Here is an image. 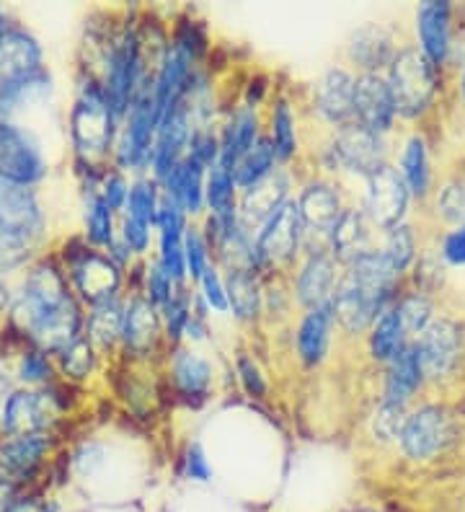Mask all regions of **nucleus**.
<instances>
[{"label":"nucleus","instance_id":"8","mask_svg":"<svg viewBox=\"0 0 465 512\" xmlns=\"http://www.w3.org/2000/svg\"><path fill=\"white\" fill-rule=\"evenodd\" d=\"M305 223L300 218L298 202L287 200L277 213L254 233L256 272L274 267H290L305 249Z\"/></svg>","mask_w":465,"mask_h":512},{"label":"nucleus","instance_id":"34","mask_svg":"<svg viewBox=\"0 0 465 512\" xmlns=\"http://www.w3.org/2000/svg\"><path fill=\"white\" fill-rule=\"evenodd\" d=\"M171 375L179 394L189 401H202L210 394L212 365L202 355L192 350H179L171 360Z\"/></svg>","mask_w":465,"mask_h":512},{"label":"nucleus","instance_id":"23","mask_svg":"<svg viewBox=\"0 0 465 512\" xmlns=\"http://www.w3.org/2000/svg\"><path fill=\"white\" fill-rule=\"evenodd\" d=\"M295 202H298L305 231L323 238H329L336 220L344 213V202H341L339 189L334 184L323 182V179H313V182L305 184L303 192H300V197Z\"/></svg>","mask_w":465,"mask_h":512},{"label":"nucleus","instance_id":"37","mask_svg":"<svg viewBox=\"0 0 465 512\" xmlns=\"http://www.w3.org/2000/svg\"><path fill=\"white\" fill-rule=\"evenodd\" d=\"M434 210L437 223L445 228L465 225V179L460 174L445 176L437 187H434L432 200L427 202Z\"/></svg>","mask_w":465,"mask_h":512},{"label":"nucleus","instance_id":"20","mask_svg":"<svg viewBox=\"0 0 465 512\" xmlns=\"http://www.w3.org/2000/svg\"><path fill=\"white\" fill-rule=\"evenodd\" d=\"M354 83L357 75L347 68H331L313 88V107L326 125L347 127L354 122Z\"/></svg>","mask_w":465,"mask_h":512},{"label":"nucleus","instance_id":"47","mask_svg":"<svg viewBox=\"0 0 465 512\" xmlns=\"http://www.w3.org/2000/svg\"><path fill=\"white\" fill-rule=\"evenodd\" d=\"M434 254L440 256V262L445 264V269H465V225L445 228L437 236Z\"/></svg>","mask_w":465,"mask_h":512},{"label":"nucleus","instance_id":"15","mask_svg":"<svg viewBox=\"0 0 465 512\" xmlns=\"http://www.w3.org/2000/svg\"><path fill=\"white\" fill-rule=\"evenodd\" d=\"M354 122L388 138L398 125V112L385 75L360 73L354 83Z\"/></svg>","mask_w":465,"mask_h":512},{"label":"nucleus","instance_id":"10","mask_svg":"<svg viewBox=\"0 0 465 512\" xmlns=\"http://www.w3.org/2000/svg\"><path fill=\"white\" fill-rule=\"evenodd\" d=\"M416 47L445 73L455 60V6L450 0H427L414 13Z\"/></svg>","mask_w":465,"mask_h":512},{"label":"nucleus","instance_id":"2","mask_svg":"<svg viewBox=\"0 0 465 512\" xmlns=\"http://www.w3.org/2000/svg\"><path fill=\"white\" fill-rule=\"evenodd\" d=\"M403 290V277L388 264L383 251L375 249L360 254L344 264L334 293L336 326L349 337H362L378 321L383 311L396 303Z\"/></svg>","mask_w":465,"mask_h":512},{"label":"nucleus","instance_id":"1","mask_svg":"<svg viewBox=\"0 0 465 512\" xmlns=\"http://www.w3.org/2000/svg\"><path fill=\"white\" fill-rule=\"evenodd\" d=\"M13 324L47 355L62 352L81 337L83 313L68 280L50 262L31 267L11 308Z\"/></svg>","mask_w":465,"mask_h":512},{"label":"nucleus","instance_id":"12","mask_svg":"<svg viewBox=\"0 0 465 512\" xmlns=\"http://www.w3.org/2000/svg\"><path fill=\"white\" fill-rule=\"evenodd\" d=\"M329 158L331 169L347 171V174L360 176L365 182L372 171H378L380 166L388 163V143L375 132L352 122V125L334 132V140L329 145Z\"/></svg>","mask_w":465,"mask_h":512},{"label":"nucleus","instance_id":"13","mask_svg":"<svg viewBox=\"0 0 465 512\" xmlns=\"http://www.w3.org/2000/svg\"><path fill=\"white\" fill-rule=\"evenodd\" d=\"M47 174L42 145L16 122H0V176L21 187H34Z\"/></svg>","mask_w":465,"mask_h":512},{"label":"nucleus","instance_id":"61","mask_svg":"<svg viewBox=\"0 0 465 512\" xmlns=\"http://www.w3.org/2000/svg\"><path fill=\"white\" fill-rule=\"evenodd\" d=\"M458 174L465 179V158H463V163H460V171H458Z\"/></svg>","mask_w":465,"mask_h":512},{"label":"nucleus","instance_id":"14","mask_svg":"<svg viewBox=\"0 0 465 512\" xmlns=\"http://www.w3.org/2000/svg\"><path fill=\"white\" fill-rule=\"evenodd\" d=\"M68 269L75 293L88 300L91 306L117 298L122 267L109 254H101L99 249L91 246V249H83L70 256Z\"/></svg>","mask_w":465,"mask_h":512},{"label":"nucleus","instance_id":"19","mask_svg":"<svg viewBox=\"0 0 465 512\" xmlns=\"http://www.w3.org/2000/svg\"><path fill=\"white\" fill-rule=\"evenodd\" d=\"M427 388L429 383L427 375H424L422 360H419V352H416L414 342H411L396 360H391V363L383 368L380 401L411 409Z\"/></svg>","mask_w":465,"mask_h":512},{"label":"nucleus","instance_id":"36","mask_svg":"<svg viewBox=\"0 0 465 512\" xmlns=\"http://www.w3.org/2000/svg\"><path fill=\"white\" fill-rule=\"evenodd\" d=\"M122 321H124V306L119 298L104 300L91 306L88 313V339L96 350H112L114 344L122 339Z\"/></svg>","mask_w":465,"mask_h":512},{"label":"nucleus","instance_id":"56","mask_svg":"<svg viewBox=\"0 0 465 512\" xmlns=\"http://www.w3.org/2000/svg\"><path fill=\"white\" fill-rule=\"evenodd\" d=\"M101 463H104V453H101L99 445H83L81 453H75V469L83 476H93V471L99 469Z\"/></svg>","mask_w":465,"mask_h":512},{"label":"nucleus","instance_id":"46","mask_svg":"<svg viewBox=\"0 0 465 512\" xmlns=\"http://www.w3.org/2000/svg\"><path fill=\"white\" fill-rule=\"evenodd\" d=\"M184 259H186V275L192 277L194 282L202 280V275L207 272V267L212 264L210 256V244H207L205 233L199 228H186L184 233Z\"/></svg>","mask_w":465,"mask_h":512},{"label":"nucleus","instance_id":"16","mask_svg":"<svg viewBox=\"0 0 465 512\" xmlns=\"http://www.w3.org/2000/svg\"><path fill=\"white\" fill-rule=\"evenodd\" d=\"M305 251V249H303ZM341 264L331 256L329 246H316L308 249L300 262L298 277H295V298L305 311L318 308L323 303H331L339 285Z\"/></svg>","mask_w":465,"mask_h":512},{"label":"nucleus","instance_id":"52","mask_svg":"<svg viewBox=\"0 0 465 512\" xmlns=\"http://www.w3.org/2000/svg\"><path fill=\"white\" fill-rule=\"evenodd\" d=\"M99 194H101V200L112 207L114 213H119V210H124V205H127L130 184H127V179H124L119 171H109V174H104V179H101Z\"/></svg>","mask_w":465,"mask_h":512},{"label":"nucleus","instance_id":"42","mask_svg":"<svg viewBox=\"0 0 465 512\" xmlns=\"http://www.w3.org/2000/svg\"><path fill=\"white\" fill-rule=\"evenodd\" d=\"M161 184L155 179H140L130 187V197H127V205H124V215L137 223H145L153 228L155 215H158V205H161Z\"/></svg>","mask_w":465,"mask_h":512},{"label":"nucleus","instance_id":"30","mask_svg":"<svg viewBox=\"0 0 465 512\" xmlns=\"http://www.w3.org/2000/svg\"><path fill=\"white\" fill-rule=\"evenodd\" d=\"M42 68V47L24 29H6L0 37V81Z\"/></svg>","mask_w":465,"mask_h":512},{"label":"nucleus","instance_id":"45","mask_svg":"<svg viewBox=\"0 0 465 512\" xmlns=\"http://www.w3.org/2000/svg\"><path fill=\"white\" fill-rule=\"evenodd\" d=\"M409 409H403V406L396 404H388V401H380L375 406V412L370 417V430H372V438L378 440L380 445H396L398 440V432L403 427V419H406Z\"/></svg>","mask_w":465,"mask_h":512},{"label":"nucleus","instance_id":"40","mask_svg":"<svg viewBox=\"0 0 465 512\" xmlns=\"http://www.w3.org/2000/svg\"><path fill=\"white\" fill-rule=\"evenodd\" d=\"M86 236L93 249L114 244V210L101 200L99 187L88 189L86 200Z\"/></svg>","mask_w":465,"mask_h":512},{"label":"nucleus","instance_id":"50","mask_svg":"<svg viewBox=\"0 0 465 512\" xmlns=\"http://www.w3.org/2000/svg\"><path fill=\"white\" fill-rule=\"evenodd\" d=\"M176 288H179V285L166 275V269H163L161 264H158V259H155V262L148 267V272H145V298H148L158 311H161L168 300H171V295H174Z\"/></svg>","mask_w":465,"mask_h":512},{"label":"nucleus","instance_id":"35","mask_svg":"<svg viewBox=\"0 0 465 512\" xmlns=\"http://www.w3.org/2000/svg\"><path fill=\"white\" fill-rule=\"evenodd\" d=\"M393 308H396L398 319H401V326L403 331H406L409 342H416V339L422 337L424 331L429 329V324L440 316L437 298L416 288H403L401 295L396 298V303H393Z\"/></svg>","mask_w":465,"mask_h":512},{"label":"nucleus","instance_id":"29","mask_svg":"<svg viewBox=\"0 0 465 512\" xmlns=\"http://www.w3.org/2000/svg\"><path fill=\"white\" fill-rule=\"evenodd\" d=\"M259 117L254 107H238L220 135V161L225 169L236 171L238 161L254 148L259 140Z\"/></svg>","mask_w":465,"mask_h":512},{"label":"nucleus","instance_id":"17","mask_svg":"<svg viewBox=\"0 0 465 512\" xmlns=\"http://www.w3.org/2000/svg\"><path fill=\"white\" fill-rule=\"evenodd\" d=\"M403 44L398 42L396 29L385 24H365L349 37L347 42V57L349 63L360 73H375L383 75L385 70L391 68L396 60L398 50Z\"/></svg>","mask_w":465,"mask_h":512},{"label":"nucleus","instance_id":"54","mask_svg":"<svg viewBox=\"0 0 465 512\" xmlns=\"http://www.w3.org/2000/svg\"><path fill=\"white\" fill-rule=\"evenodd\" d=\"M119 241L127 246L130 254H145L150 249V225L137 223V220L122 218V233H119Z\"/></svg>","mask_w":465,"mask_h":512},{"label":"nucleus","instance_id":"59","mask_svg":"<svg viewBox=\"0 0 465 512\" xmlns=\"http://www.w3.org/2000/svg\"><path fill=\"white\" fill-rule=\"evenodd\" d=\"M458 94H460V101H463V107H465V63H463V73H460V81H458Z\"/></svg>","mask_w":465,"mask_h":512},{"label":"nucleus","instance_id":"11","mask_svg":"<svg viewBox=\"0 0 465 512\" xmlns=\"http://www.w3.org/2000/svg\"><path fill=\"white\" fill-rule=\"evenodd\" d=\"M57 419V399L39 388H16L0 404V430L8 438L47 435Z\"/></svg>","mask_w":465,"mask_h":512},{"label":"nucleus","instance_id":"25","mask_svg":"<svg viewBox=\"0 0 465 512\" xmlns=\"http://www.w3.org/2000/svg\"><path fill=\"white\" fill-rule=\"evenodd\" d=\"M163 319L161 311L150 303L143 295L135 298L124 306V321H122V339L124 350L135 357H145L155 350V344L161 339Z\"/></svg>","mask_w":465,"mask_h":512},{"label":"nucleus","instance_id":"33","mask_svg":"<svg viewBox=\"0 0 465 512\" xmlns=\"http://www.w3.org/2000/svg\"><path fill=\"white\" fill-rule=\"evenodd\" d=\"M378 249L383 251L388 264L396 269L403 280L411 275V269H414V264L419 262V256H422L424 251L422 236H419V231H416L411 220L396 225V228H391V231H385L383 236H380Z\"/></svg>","mask_w":465,"mask_h":512},{"label":"nucleus","instance_id":"44","mask_svg":"<svg viewBox=\"0 0 465 512\" xmlns=\"http://www.w3.org/2000/svg\"><path fill=\"white\" fill-rule=\"evenodd\" d=\"M161 319L163 326H166V337L171 339V342H179V339L184 337L186 324L192 319V295H189L186 285H179V288L174 290L171 300L161 308Z\"/></svg>","mask_w":465,"mask_h":512},{"label":"nucleus","instance_id":"58","mask_svg":"<svg viewBox=\"0 0 465 512\" xmlns=\"http://www.w3.org/2000/svg\"><path fill=\"white\" fill-rule=\"evenodd\" d=\"M8 388H11V378H8V370L0 365V394H6Z\"/></svg>","mask_w":465,"mask_h":512},{"label":"nucleus","instance_id":"43","mask_svg":"<svg viewBox=\"0 0 465 512\" xmlns=\"http://www.w3.org/2000/svg\"><path fill=\"white\" fill-rule=\"evenodd\" d=\"M62 373L73 378V381H86L88 375L96 368V347L88 337H78L73 344H68L65 350L57 352Z\"/></svg>","mask_w":465,"mask_h":512},{"label":"nucleus","instance_id":"55","mask_svg":"<svg viewBox=\"0 0 465 512\" xmlns=\"http://www.w3.org/2000/svg\"><path fill=\"white\" fill-rule=\"evenodd\" d=\"M236 368H238V375H241L243 388H246L248 394L251 396L267 394V381H264V375H261L259 365H256L254 360L246 355V352H241V355H238Z\"/></svg>","mask_w":465,"mask_h":512},{"label":"nucleus","instance_id":"31","mask_svg":"<svg viewBox=\"0 0 465 512\" xmlns=\"http://www.w3.org/2000/svg\"><path fill=\"white\" fill-rule=\"evenodd\" d=\"M409 344V337H406L401 319H398V313L393 306L380 313L378 321L367 331V355H370L372 363L383 365V368L391 360H396Z\"/></svg>","mask_w":465,"mask_h":512},{"label":"nucleus","instance_id":"60","mask_svg":"<svg viewBox=\"0 0 465 512\" xmlns=\"http://www.w3.org/2000/svg\"><path fill=\"white\" fill-rule=\"evenodd\" d=\"M6 29H8V26H6V13L0 11V37L6 34Z\"/></svg>","mask_w":465,"mask_h":512},{"label":"nucleus","instance_id":"38","mask_svg":"<svg viewBox=\"0 0 465 512\" xmlns=\"http://www.w3.org/2000/svg\"><path fill=\"white\" fill-rule=\"evenodd\" d=\"M277 163L279 158L272 140H269V135H261V138L256 140L254 148L248 150L246 156L238 161L236 171H233V176H236V187L243 192V189L264 182L267 176H272L274 171H277Z\"/></svg>","mask_w":465,"mask_h":512},{"label":"nucleus","instance_id":"7","mask_svg":"<svg viewBox=\"0 0 465 512\" xmlns=\"http://www.w3.org/2000/svg\"><path fill=\"white\" fill-rule=\"evenodd\" d=\"M429 388H450L465 378V316L440 313L414 342Z\"/></svg>","mask_w":465,"mask_h":512},{"label":"nucleus","instance_id":"53","mask_svg":"<svg viewBox=\"0 0 465 512\" xmlns=\"http://www.w3.org/2000/svg\"><path fill=\"white\" fill-rule=\"evenodd\" d=\"M184 476L189 481H197V484H210L212 481V466L207 461V453L202 450V445L192 443L184 453Z\"/></svg>","mask_w":465,"mask_h":512},{"label":"nucleus","instance_id":"39","mask_svg":"<svg viewBox=\"0 0 465 512\" xmlns=\"http://www.w3.org/2000/svg\"><path fill=\"white\" fill-rule=\"evenodd\" d=\"M238 187L233 171L225 169L223 163H215L207 171L205 182V205L210 207L212 218H228V215L238 213Z\"/></svg>","mask_w":465,"mask_h":512},{"label":"nucleus","instance_id":"6","mask_svg":"<svg viewBox=\"0 0 465 512\" xmlns=\"http://www.w3.org/2000/svg\"><path fill=\"white\" fill-rule=\"evenodd\" d=\"M119 117L112 109L104 94V86L88 81L75 99L70 112V138H73L75 153L93 169L96 163L104 161L114 148L119 130Z\"/></svg>","mask_w":465,"mask_h":512},{"label":"nucleus","instance_id":"3","mask_svg":"<svg viewBox=\"0 0 465 512\" xmlns=\"http://www.w3.org/2000/svg\"><path fill=\"white\" fill-rule=\"evenodd\" d=\"M463 419L453 404L440 399L419 401L409 409L398 432L396 448L414 466H429L445 458L460 443Z\"/></svg>","mask_w":465,"mask_h":512},{"label":"nucleus","instance_id":"26","mask_svg":"<svg viewBox=\"0 0 465 512\" xmlns=\"http://www.w3.org/2000/svg\"><path fill=\"white\" fill-rule=\"evenodd\" d=\"M375 233L378 231L372 228L362 207H344L341 218L336 220L334 231L326 238V246H329L336 262L344 267V264L354 262L360 254H365V251L375 249Z\"/></svg>","mask_w":465,"mask_h":512},{"label":"nucleus","instance_id":"32","mask_svg":"<svg viewBox=\"0 0 465 512\" xmlns=\"http://www.w3.org/2000/svg\"><path fill=\"white\" fill-rule=\"evenodd\" d=\"M225 293H228V311H233L238 321H256L264 311V293L259 277L251 269H228Z\"/></svg>","mask_w":465,"mask_h":512},{"label":"nucleus","instance_id":"21","mask_svg":"<svg viewBox=\"0 0 465 512\" xmlns=\"http://www.w3.org/2000/svg\"><path fill=\"white\" fill-rule=\"evenodd\" d=\"M396 169L406 189H409L411 200L419 202V205H427L437 184H434L432 150H429V140L422 130H414L406 135Z\"/></svg>","mask_w":465,"mask_h":512},{"label":"nucleus","instance_id":"28","mask_svg":"<svg viewBox=\"0 0 465 512\" xmlns=\"http://www.w3.org/2000/svg\"><path fill=\"white\" fill-rule=\"evenodd\" d=\"M52 94V78L44 68L0 81V122H11L13 114L24 112Z\"/></svg>","mask_w":465,"mask_h":512},{"label":"nucleus","instance_id":"5","mask_svg":"<svg viewBox=\"0 0 465 512\" xmlns=\"http://www.w3.org/2000/svg\"><path fill=\"white\" fill-rule=\"evenodd\" d=\"M383 75L403 122H424L440 104L442 70L434 68L416 44H403Z\"/></svg>","mask_w":465,"mask_h":512},{"label":"nucleus","instance_id":"41","mask_svg":"<svg viewBox=\"0 0 465 512\" xmlns=\"http://www.w3.org/2000/svg\"><path fill=\"white\" fill-rule=\"evenodd\" d=\"M269 140L277 150L279 161H290L298 150V132H295V114H292L290 101L277 99L272 107V127H269Z\"/></svg>","mask_w":465,"mask_h":512},{"label":"nucleus","instance_id":"18","mask_svg":"<svg viewBox=\"0 0 465 512\" xmlns=\"http://www.w3.org/2000/svg\"><path fill=\"white\" fill-rule=\"evenodd\" d=\"M52 440L47 435H24L6 438L0 443V479L11 481L24 492H31V481L37 479L44 461L50 456Z\"/></svg>","mask_w":465,"mask_h":512},{"label":"nucleus","instance_id":"51","mask_svg":"<svg viewBox=\"0 0 465 512\" xmlns=\"http://www.w3.org/2000/svg\"><path fill=\"white\" fill-rule=\"evenodd\" d=\"M199 288H202V298H205V303L212 308V311H220V313L228 311L225 280L220 277V272H217L215 264H210V267H207V272L202 275V280H199Z\"/></svg>","mask_w":465,"mask_h":512},{"label":"nucleus","instance_id":"48","mask_svg":"<svg viewBox=\"0 0 465 512\" xmlns=\"http://www.w3.org/2000/svg\"><path fill=\"white\" fill-rule=\"evenodd\" d=\"M161 238V251H158V264L166 269V275L176 285H186V259H184V238L158 236Z\"/></svg>","mask_w":465,"mask_h":512},{"label":"nucleus","instance_id":"9","mask_svg":"<svg viewBox=\"0 0 465 512\" xmlns=\"http://www.w3.org/2000/svg\"><path fill=\"white\" fill-rule=\"evenodd\" d=\"M411 202L414 200H411L409 189H406L401 174H398L396 163L388 161L365 179V202H362V210H365L367 220H370L372 228L380 236L409 220Z\"/></svg>","mask_w":465,"mask_h":512},{"label":"nucleus","instance_id":"27","mask_svg":"<svg viewBox=\"0 0 465 512\" xmlns=\"http://www.w3.org/2000/svg\"><path fill=\"white\" fill-rule=\"evenodd\" d=\"M207 171L210 169H205V166L199 161H194L192 156H184L176 163V169L163 179V194L171 197V200L184 210L186 218L202 213V207H205Z\"/></svg>","mask_w":465,"mask_h":512},{"label":"nucleus","instance_id":"22","mask_svg":"<svg viewBox=\"0 0 465 512\" xmlns=\"http://www.w3.org/2000/svg\"><path fill=\"white\" fill-rule=\"evenodd\" d=\"M336 329L334 303H323L318 308L305 311L295 331V350L305 368H318L331 350V339Z\"/></svg>","mask_w":465,"mask_h":512},{"label":"nucleus","instance_id":"57","mask_svg":"<svg viewBox=\"0 0 465 512\" xmlns=\"http://www.w3.org/2000/svg\"><path fill=\"white\" fill-rule=\"evenodd\" d=\"M21 494H24V489L16 487V484H11V481L0 479V512H8L13 505H16V500H19Z\"/></svg>","mask_w":465,"mask_h":512},{"label":"nucleus","instance_id":"24","mask_svg":"<svg viewBox=\"0 0 465 512\" xmlns=\"http://www.w3.org/2000/svg\"><path fill=\"white\" fill-rule=\"evenodd\" d=\"M287 194H290L287 176L282 171H274L264 182L243 189L241 200H238V218H241V223L246 225L248 231L256 233L261 225L277 213L279 207L290 200Z\"/></svg>","mask_w":465,"mask_h":512},{"label":"nucleus","instance_id":"4","mask_svg":"<svg viewBox=\"0 0 465 512\" xmlns=\"http://www.w3.org/2000/svg\"><path fill=\"white\" fill-rule=\"evenodd\" d=\"M44 238L37 192L0 176V275L24 267Z\"/></svg>","mask_w":465,"mask_h":512},{"label":"nucleus","instance_id":"49","mask_svg":"<svg viewBox=\"0 0 465 512\" xmlns=\"http://www.w3.org/2000/svg\"><path fill=\"white\" fill-rule=\"evenodd\" d=\"M52 370L50 357L42 350H29L21 355L19 363V381L26 383V386H44V383L52 381Z\"/></svg>","mask_w":465,"mask_h":512}]
</instances>
